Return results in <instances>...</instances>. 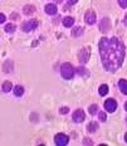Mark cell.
<instances>
[{
    "mask_svg": "<svg viewBox=\"0 0 127 146\" xmlns=\"http://www.w3.org/2000/svg\"><path fill=\"white\" fill-rule=\"evenodd\" d=\"M98 47L103 67L110 72H116L125 58V45L117 38H102Z\"/></svg>",
    "mask_w": 127,
    "mask_h": 146,
    "instance_id": "obj_1",
    "label": "cell"
},
{
    "mask_svg": "<svg viewBox=\"0 0 127 146\" xmlns=\"http://www.w3.org/2000/svg\"><path fill=\"white\" fill-rule=\"evenodd\" d=\"M60 74L64 80H71L74 76V68L71 63H64L62 64V68H60Z\"/></svg>",
    "mask_w": 127,
    "mask_h": 146,
    "instance_id": "obj_2",
    "label": "cell"
},
{
    "mask_svg": "<svg viewBox=\"0 0 127 146\" xmlns=\"http://www.w3.org/2000/svg\"><path fill=\"white\" fill-rule=\"evenodd\" d=\"M54 141H56V144L58 146H64L68 144L69 139L67 135H64V133H58V135H56V137H54Z\"/></svg>",
    "mask_w": 127,
    "mask_h": 146,
    "instance_id": "obj_3",
    "label": "cell"
},
{
    "mask_svg": "<svg viewBox=\"0 0 127 146\" xmlns=\"http://www.w3.org/2000/svg\"><path fill=\"white\" fill-rule=\"evenodd\" d=\"M78 59H79V62L82 63V64L88 62V59H89V49L88 48H83V49L78 53Z\"/></svg>",
    "mask_w": 127,
    "mask_h": 146,
    "instance_id": "obj_4",
    "label": "cell"
},
{
    "mask_svg": "<svg viewBox=\"0 0 127 146\" xmlns=\"http://www.w3.org/2000/svg\"><path fill=\"white\" fill-rule=\"evenodd\" d=\"M38 25V22L37 20H29V22L24 23L22 25V29L24 30V32H30V30H34L35 28H37Z\"/></svg>",
    "mask_w": 127,
    "mask_h": 146,
    "instance_id": "obj_5",
    "label": "cell"
},
{
    "mask_svg": "<svg viewBox=\"0 0 127 146\" xmlns=\"http://www.w3.org/2000/svg\"><path fill=\"white\" fill-rule=\"evenodd\" d=\"M105 108L107 110L108 112H114L116 111V108H117V102L114 101V100H112V98L107 100V101L105 102Z\"/></svg>",
    "mask_w": 127,
    "mask_h": 146,
    "instance_id": "obj_6",
    "label": "cell"
},
{
    "mask_svg": "<svg viewBox=\"0 0 127 146\" xmlns=\"http://www.w3.org/2000/svg\"><path fill=\"white\" fill-rule=\"evenodd\" d=\"M84 19H86V23L89 24V25H92V24L96 23V13L92 10H88L86 13V17H84Z\"/></svg>",
    "mask_w": 127,
    "mask_h": 146,
    "instance_id": "obj_7",
    "label": "cell"
},
{
    "mask_svg": "<svg viewBox=\"0 0 127 146\" xmlns=\"http://www.w3.org/2000/svg\"><path fill=\"white\" fill-rule=\"evenodd\" d=\"M84 117H86V115H84V112L82 110H77V111L73 113V120L75 122H83Z\"/></svg>",
    "mask_w": 127,
    "mask_h": 146,
    "instance_id": "obj_8",
    "label": "cell"
},
{
    "mask_svg": "<svg viewBox=\"0 0 127 146\" xmlns=\"http://www.w3.org/2000/svg\"><path fill=\"white\" fill-rule=\"evenodd\" d=\"M99 28H101V32L102 33H107L108 29H110V19H108V18H105V19H102Z\"/></svg>",
    "mask_w": 127,
    "mask_h": 146,
    "instance_id": "obj_9",
    "label": "cell"
},
{
    "mask_svg": "<svg viewBox=\"0 0 127 146\" xmlns=\"http://www.w3.org/2000/svg\"><path fill=\"white\" fill-rule=\"evenodd\" d=\"M45 13L49 14V15L57 14V7L54 4H47L45 5Z\"/></svg>",
    "mask_w": 127,
    "mask_h": 146,
    "instance_id": "obj_10",
    "label": "cell"
},
{
    "mask_svg": "<svg viewBox=\"0 0 127 146\" xmlns=\"http://www.w3.org/2000/svg\"><path fill=\"white\" fill-rule=\"evenodd\" d=\"M73 24H74V19L72 17H65L64 19H63V25L67 27V28H71Z\"/></svg>",
    "mask_w": 127,
    "mask_h": 146,
    "instance_id": "obj_11",
    "label": "cell"
},
{
    "mask_svg": "<svg viewBox=\"0 0 127 146\" xmlns=\"http://www.w3.org/2000/svg\"><path fill=\"white\" fill-rule=\"evenodd\" d=\"M34 11H35V8L33 7V5H25L23 9V13L25 15H32Z\"/></svg>",
    "mask_w": 127,
    "mask_h": 146,
    "instance_id": "obj_12",
    "label": "cell"
},
{
    "mask_svg": "<svg viewBox=\"0 0 127 146\" xmlns=\"http://www.w3.org/2000/svg\"><path fill=\"white\" fill-rule=\"evenodd\" d=\"M118 87L121 88L122 93H125V95H127V81H125V80H121V81L118 82Z\"/></svg>",
    "mask_w": 127,
    "mask_h": 146,
    "instance_id": "obj_13",
    "label": "cell"
},
{
    "mask_svg": "<svg viewBox=\"0 0 127 146\" xmlns=\"http://www.w3.org/2000/svg\"><path fill=\"white\" fill-rule=\"evenodd\" d=\"M82 34H83V28H81V27H77V28H74L72 30V36H74V38H77V36H79Z\"/></svg>",
    "mask_w": 127,
    "mask_h": 146,
    "instance_id": "obj_14",
    "label": "cell"
},
{
    "mask_svg": "<svg viewBox=\"0 0 127 146\" xmlns=\"http://www.w3.org/2000/svg\"><path fill=\"white\" fill-rule=\"evenodd\" d=\"M4 71L7 73L13 71V62H11V60H7V62L4 63Z\"/></svg>",
    "mask_w": 127,
    "mask_h": 146,
    "instance_id": "obj_15",
    "label": "cell"
},
{
    "mask_svg": "<svg viewBox=\"0 0 127 146\" xmlns=\"http://www.w3.org/2000/svg\"><path fill=\"white\" fill-rule=\"evenodd\" d=\"M97 129H98V123L97 122H89L88 126H87V130H88L89 132H95Z\"/></svg>",
    "mask_w": 127,
    "mask_h": 146,
    "instance_id": "obj_16",
    "label": "cell"
},
{
    "mask_svg": "<svg viewBox=\"0 0 127 146\" xmlns=\"http://www.w3.org/2000/svg\"><path fill=\"white\" fill-rule=\"evenodd\" d=\"M1 88H3V91H4V92H9V91H11V88H13V86H11V82H9V81L4 82Z\"/></svg>",
    "mask_w": 127,
    "mask_h": 146,
    "instance_id": "obj_17",
    "label": "cell"
},
{
    "mask_svg": "<svg viewBox=\"0 0 127 146\" xmlns=\"http://www.w3.org/2000/svg\"><path fill=\"white\" fill-rule=\"evenodd\" d=\"M98 92H99V95H101V96H106L108 93V86H107V84H102V86L99 87Z\"/></svg>",
    "mask_w": 127,
    "mask_h": 146,
    "instance_id": "obj_18",
    "label": "cell"
},
{
    "mask_svg": "<svg viewBox=\"0 0 127 146\" xmlns=\"http://www.w3.org/2000/svg\"><path fill=\"white\" fill-rule=\"evenodd\" d=\"M14 93H15V96H18V97H20L24 93V88L22 86H17L14 88Z\"/></svg>",
    "mask_w": 127,
    "mask_h": 146,
    "instance_id": "obj_19",
    "label": "cell"
},
{
    "mask_svg": "<svg viewBox=\"0 0 127 146\" xmlns=\"http://www.w3.org/2000/svg\"><path fill=\"white\" fill-rule=\"evenodd\" d=\"M78 74L79 76H84V77H88V72L86 71V68H83V67H79V68L77 69Z\"/></svg>",
    "mask_w": 127,
    "mask_h": 146,
    "instance_id": "obj_20",
    "label": "cell"
},
{
    "mask_svg": "<svg viewBox=\"0 0 127 146\" xmlns=\"http://www.w3.org/2000/svg\"><path fill=\"white\" fill-rule=\"evenodd\" d=\"M14 30H15L14 24H7V25H5V32L7 33H13Z\"/></svg>",
    "mask_w": 127,
    "mask_h": 146,
    "instance_id": "obj_21",
    "label": "cell"
},
{
    "mask_svg": "<svg viewBox=\"0 0 127 146\" xmlns=\"http://www.w3.org/2000/svg\"><path fill=\"white\" fill-rule=\"evenodd\" d=\"M97 105H92V106H89V113L91 115H95V113H97Z\"/></svg>",
    "mask_w": 127,
    "mask_h": 146,
    "instance_id": "obj_22",
    "label": "cell"
},
{
    "mask_svg": "<svg viewBox=\"0 0 127 146\" xmlns=\"http://www.w3.org/2000/svg\"><path fill=\"white\" fill-rule=\"evenodd\" d=\"M98 116H99V120H101L102 122H105V121L107 120V116H106V113H105V112H99V115H98Z\"/></svg>",
    "mask_w": 127,
    "mask_h": 146,
    "instance_id": "obj_23",
    "label": "cell"
},
{
    "mask_svg": "<svg viewBox=\"0 0 127 146\" xmlns=\"http://www.w3.org/2000/svg\"><path fill=\"white\" fill-rule=\"evenodd\" d=\"M118 4L122 8H127V0H118Z\"/></svg>",
    "mask_w": 127,
    "mask_h": 146,
    "instance_id": "obj_24",
    "label": "cell"
},
{
    "mask_svg": "<svg viewBox=\"0 0 127 146\" xmlns=\"http://www.w3.org/2000/svg\"><path fill=\"white\" fill-rule=\"evenodd\" d=\"M59 112H60V113H63V115H65V113H68V112H69V108L68 107H62L59 110Z\"/></svg>",
    "mask_w": 127,
    "mask_h": 146,
    "instance_id": "obj_25",
    "label": "cell"
},
{
    "mask_svg": "<svg viewBox=\"0 0 127 146\" xmlns=\"http://www.w3.org/2000/svg\"><path fill=\"white\" fill-rule=\"evenodd\" d=\"M83 144L84 145H93V142H92V140H91V139H84L83 140Z\"/></svg>",
    "mask_w": 127,
    "mask_h": 146,
    "instance_id": "obj_26",
    "label": "cell"
},
{
    "mask_svg": "<svg viewBox=\"0 0 127 146\" xmlns=\"http://www.w3.org/2000/svg\"><path fill=\"white\" fill-rule=\"evenodd\" d=\"M5 19H7V18H5V15L0 13V24H1V23H4V22H5Z\"/></svg>",
    "mask_w": 127,
    "mask_h": 146,
    "instance_id": "obj_27",
    "label": "cell"
},
{
    "mask_svg": "<svg viewBox=\"0 0 127 146\" xmlns=\"http://www.w3.org/2000/svg\"><path fill=\"white\" fill-rule=\"evenodd\" d=\"M30 118H33V122H37V118H38V116H37V115H35V113H33L32 115V116H30Z\"/></svg>",
    "mask_w": 127,
    "mask_h": 146,
    "instance_id": "obj_28",
    "label": "cell"
},
{
    "mask_svg": "<svg viewBox=\"0 0 127 146\" xmlns=\"http://www.w3.org/2000/svg\"><path fill=\"white\" fill-rule=\"evenodd\" d=\"M10 18H14V19H18V18H19V17H18V14H15V13H13V14H11V15H10Z\"/></svg>",
    "mask_w": 127,
    "mask_h": 146,
    "instance_id": "obj_29",
    "label": "cell"
},
{
    "mask_svg": "<svg viewBox=\"0 0 127 146\" xmlns=\"http://www.w3.org/2000/svg\"><path fill=\"white\" fill-rule=\"evenodd\" d=\"M78 0H68V4H75Z\"/></svg>",
    "mask_w": 127,
    "mask_h": 146,
    "instance_id": "obj_30",
    "label": "cell"
},
{
    "mask_svg": "<svg viewBox=\"0 0 127 146\" xmlns=\"http://www.w3.org/2000/svg\"><path fill=\"white\" fill-rule=\"evenodd\" d=\"M123 23H125V25H127V14H126V17H125V19H123Z\"/></svg>",
    "mask_w": 127,
    "mask_h": 146,
    "instance_id": "obj_31",
    "label": "cell"
},
{
    "mask_svg": "<svg viewBox=\"0 0 127 146\" xmlns=\"http://www.w3.org/2000/svg\"><path fill=\"white\" fill-rule=\"evenodd\" d=\"M125 141L127 142V133H126V135H125Z\"/></svg>",
    "mask_w": 127,
    "mask_h": 146,
    "instance_id": "obj_32",
    "label": "cell"
},
{
    "mask_svg": "<svg viewBox=\"0 0 127 146\" xmlns=\"http://www.w3.org/2000/svg\"><path fill=\"white\" fill-rule=\"evenodd\" d=\"M125 110H126V111H127V102L125 103Z\"/></svg>",
    "mask_w": 127,
    "mask_h": 146,
    "instance_id": "obj_33",
    "label": "cell"
},
{
    "mask_svg": "<svg viewBox=\"0 0 127 146\" xmlns=\"http://www.w3.org/2000/svg\"><path fill=\"white\" fill-rule=\"evenodd\" d=\"M56 1H57V3H62L63 0H56Z\"/></svg>",
    "mask_w": 127,
    "mask_h": 146,
    "instance_id": "obj_34",
    "label": "cell"
},
{
    "mask_svg": "<svg viewBox=\"0 0 127 146\" xmlns=\"http://www.w3.org/2000/svg\"><path fill=\"white\" fill-rule=\"evenodd\" d=\"M126 122H127V118H126Z\"/></svg>",
    "mask_w": 127,
    "mask_h": 146,
    "instance_id": "obj_35",
    "label": "cell"
}]
</instances>
